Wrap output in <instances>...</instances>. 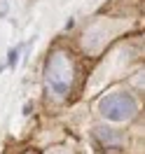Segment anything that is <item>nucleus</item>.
<instances>
[{"instance_id":"1","label":"nucleus","mask_w":145,"mask_h":154,"mask_svg":"<svg viewBox=\"0 0 145 154\" xmlns=\"http://www.w3.org/2000/svg\"><path fill=\"white\" fill-rule=\"evenodd\" d=\"M45 79H47L49 89L56 94V96H66L70 91L73 84V63L68 58L66 51H52L47 58V66H45Z\"/></svg>"},{"instance_id":"2","label":"nucleus","mask_w":145,"mask_h":154,"mask_svg":"<svg viewBox=\"0 0 145 154\" xmlns=\"http://www.w3.org/2000/svg\"><path fill=\"white\" fill-rule=\"evenodd\" d=\"M136 100L124 91H115L101 100V112L106 119H112V122H124V119H131L136 115Z\"/></svg>"},{"instance_id":"3","label":"nucleus","mask_w":145,"mask_h":154,"mask_svg":"<svg viewBox=\"0 0 145 154\" xmlns=\"http://www.w3.org/2000/svg\"><path fill=\"white\" fill-rule=\"evenodd\" d=\"M94 135H96L103 145H119L122 143V140H119L122 135L117 133V131H112V128H108V126H96V128H94Z\"/></svg>"},{"instance_id":"4","label":"nucleus","mask_w":145,"mask_h":154,"mask_svg":"<svg viewBox=\"0 0 145 154\" xmlns=\"http://www.w3.org/2000/svg\"><path fill=\"white\" fill-rule=\"evenodd\" d=\"M17 61H19V47H14L10 54H7V66H10V68H17Z\"/></svg>"},{"instance_id":"5","label":"nucleus","mask_w":145,"mask_h":154,"mask_svg":"<svg viewBox=\"0 0 145 154\" xmlns=\"http://www.w3.org/2000/svg\"><path fill=\"white\" fill-rule=\"evenodd\" d=\"M26 154H35V152H26Z\"/></svg>"}]
</instances>
